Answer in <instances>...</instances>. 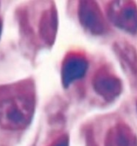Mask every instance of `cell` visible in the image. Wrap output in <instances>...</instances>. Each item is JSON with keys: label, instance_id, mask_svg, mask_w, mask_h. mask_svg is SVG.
Returning a JSON list of instances; mask_svg holds the SVG:
<instances>
[{"label": "cell", "instance_id": "6da1fadb", "mask_svg": "<svg viewBox=\"0 0 137 146\" xmlns=\"http://www.w3.org/2000/svg\"><path fill=\"white\" fill-rule=\"evenodd\" d=\"M35 111V94L29 83L17 84L2 90L0 94V127L5 130L25 129L32 121Z\"/></svg>", "mask_w": 137, "mask_h": 146}, {"label": "cell", "instance_id": "7a4b0ae2", "mask_svg": "<svg viewBox=\"0 0 137 146\" xmlns=\"http://www.w3.org/2000/svg\"><path fill=\"white\" fill-rule=\"evenodd\" d=\"M109 20L118 28L130 33H137V6L133 1H113L107 7Z\"/></svg>", "mask_w": 137, "mask_h": 146}, {"label": "cell", "instance_id": "3957f363", "mask_svg": "<svg viewBox=\"0 0 137 146\" xmlns=\"http://www.w3.org/2000/svg\"><path fill=\"white\" fill-rule=\"evenodd\" d=\"M78 17L82 26L94 35H102L108 29L103 13L94 1H81Z\"/></svg>", "mask_w": 137, "mask_h": 146}, {"label": "cell", "instance_id": "277c9868", "mask_svg": "<svg viewBox=\"0 0 137 146\" xmlns=\"http://www.w3.org/2000/svg\"><path fill=\"white\" fill-rule=\"evenodd\" d=\"M93 86L97 94L107 102H112L118 98L123 90L120 79L106 68L96 72L93 79Z\"/></svg>", "mask_w": 137, "mask_h": 146}, {"label": "cell", "instance_id": "5b68a950", "mask_svg": "<svg viewBox=\"0 0 137 146\" xmlns=\"http://www.w3.org/2000/svg\"><path fill=\"white\" fill-rule=\"evenodd\" d=\"M88 68V62L84 55L71 52L67 55L62 63V84L66 88L73 82L83 78Z\"/></svg>", "mask_w": 137, "mask_h": 146}, {"label": "cell", "instance_id": "8992f818", "mask_svg": "<svg viewBox=\"0 0 137 146\" xmlns=\"http://www.w3.org/2000/svg\"><path fill=\"white\" fill-rule=\"evenodd\" d=\"M58 18L54 6L43 11L39 23V33L41 40L48 46L54 44L57 31Z\"/></svg>", "mask_w": 137, "mask_h": 146}, {"label": "cell", "instance_id": "52a82bcc", "mask_svg": "<svg viewBox=\"0 0 137 146\" xmlns=\"http://www.w3.org/2000/svg\"><path fill=\"white\" fill-rule=\"evenodd\" d=\"M105 146H137V136L125 123H118L107 133Z\"/></svg>", "mask_w": 137, "mask_h": 146}, {"label": "cell", "instance_id": "ba28073f", "mask_svg": "<svg viewBox=\"0 0 137 146\" xmlns=\"http://www.w3.org/2000/svg\"><path fill=\"white\" fill-rule=\"evenodd\" d=\"M114 50L121 62H123L132 74H137V53L135 48L128 43L118 42L116 43Z\"/></svg>", "mask_w": 137, "mask_h": 146}, {"label": "cell", "instance_id": "9c48e42d", "mask_svg": "<svg viewBox=\"0 0 137 146\" xmlns=\"http://www.w3.org/2000/svg\"><path fill=\"white\" fill-rule=\"evenodd\" d=\"M48 146H70V139L68 135L64 134L55 139L50 145Z\"/></svg>", "mask_w": 137, "mask_h": 146}, {"label": "cell", "instance_id": "30bf717a", "mask_svg": "<svg viewBox=\"0 0 137 146\" xmlns=\"http://www.w3.org/2000/svg\"><path fill=\"white\" fill-rule=\"evenodd\" d=\"M2 29H3V23H2V20L0 19V37H1V33H2Z\"/></svg>", "mask_w": 137, "mask_h": 146}, {"label": "cell", "instance_id": "8fae6325", "mask_svg": "<svg viewBox=\"0 0 137 146\" xmlns=\"http://www.w3.org/2000/svg\"><path fill=\"white\" fill-rule=\"evenodd\" d=\"M136 108H137V104H136Z\"/></svg>", "mask_w": 137, "mask_h": 146}]
</instances>
